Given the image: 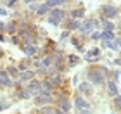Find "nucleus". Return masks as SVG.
<instances>
[{"mask_svg":"<svg viewBox=\"0 0 121 114\" xmlns=\"http://www.w3.org/2000/svg\"><path fill=\"white\" fill-rule=\"evenodd\" d=\"M68 28H69V30H76V28H80V24H78V23H76V21L73 19V21H69Z\"/></svg>","mask_w":121,"mask_h":114,"instance_id":"nucleus-21","label":"nucleus"},{"mask_svg":"<svg viewBox=\"0 0 121 114\" xmlns=\"http://www.w3.org/2000/svg\"><path fill=\"white\" fill-rule=\"evenodd\" d=\"M107 93L111 97L118 95V81H109V83H107Z\"/></svg>","mask_w":121,"mask_h":114,"instance_id":"nucleus-7","label":"nucleus"},{"mask_svg":"<svg viewBox=\"0 0 121 114\" xmlns=\"http://www.w3.org/2000/svg\"><path fill=\"white\" fill-rule=\"evenodd\" d=\"M50 64H52L50 57H45V59H43V61H42V66H50Z\"/></svg>","mask_w":121,"mask_h":114,"instance_id":"nucleus-22","label":"nucleus"},{"mask_svg":"<svg viewBox=\"0 0 121 114\" xmlns=\"http://www.w3.org/2000/svg\"><path fill=\"white\" fill-rule=\"evenodd\" d=\"M31 78H33V73L31 71H26V73H23V74L19 76V80H23V81L24 80H31Z\"/></svg>","mask_w":121,"mask_h":114,"instance_id":"nucleus-18","label":"nucleus"},{"mask_svg":"<svg viewBox=\"0 0 121 114\" xmlns=\"http://www.w3.org/2000/svg\"><path fill=\"white\" fill-rule=\"evenodd\" d=\"M50 9H52V7L45 2L43 5H40V7H38V14H47V12H50Z\"/></svg>","mask_w":121,"mask_h":114,"instance_id":"nucleus-14","label":"nucleus"},{"mask_svg":"<svg viewBox=\"0 0 121 114\" xmlns=\"http://www.w3.org/2000/svg\"><path fill=\"white\" fill-rule=\"evenodd\" d=\"M40 114H56V111H52V109H42Z\"/></svg>","mask_w":121,"mask_h":114,"instance_id":"nucleus-25","label":"nucleus"},{"mask_svg":"<svg viewBox=\"0 0 121 114\" xmlns=\"http://www.w3.org/2000/svg\"><path fill=\"white\" fill-rule=\"evenodd\" d=\"M100 38H102V40H106V42H111L112 38H114V33H112V31H102Z\"/></svg>","mask_w":121,"mask_h":114,"instance_id":"nucleus-11","label":"nucleus"},{"mask_svg":"<svg viewBox=\"0 0 121 114\" xmlns=\"http://www.w3.org/2000/svg\"><path fill=\"white\" fill-rule=\"evenodd\" d=\"M59 83H62V78H60V76H56V78L52 80V85H59Z\"/></svg>","mask_w":121,"mask_h":114,"instance_id":"nucleus-23","label":"nucleus"},{"mask_svg":"<svg viewBox=\"0 0 121 114\" xmlns=\"http://www.w3.org/2000/svg\"><path fill=\"white\" fill-rule=\"evenodd\" d=\"M80 114H90V112H86V111H83V112H80Z\"/></svg>","mask_w":121,"mask_h":114,"instance_id":"nucleus-31","label":"nucleus"},{"mask_svg":"<svg viewBox=\"0 0 121 114\" xmlns=\"http://www.w3.org/2000/svg\"><path fill=\"white\" fill-rule=\"evenodd\" d=\"M24 2H28V4H31V2H35V0H24Z\"/></svg>","mask_w":121,"mask_h":114,"instance_id":"nucleus-30","label":"nucleus"},{"mask_svg":"<svg viewBox=\"0 0 121 114\" xmlns=\"http://www.w3.org/2000/svg\"><path fill=\"white\" fill-rule=\"evenodd\" d=\"M30 9H31V10H38V5H36V4H31Z\"/></svg>","mask_w":121,"mask_h":114,"instance_id":"nucleus-27","label":"nucleus"},{"mask_svg":"<svg viewBox=\"0 0 121 114\" xmlns=\"http://www.w3.org/2000/svg\"><path fill=\"white\" fill-rule=\"evenodd\" d=\"M7 30H9V33H14V24L9 23V24H7Z\"/></svg>","mask_w":121,"mask_h":114,"instance_id":"nucleus-26","label":"nucleus"},{"mask_svg":"<svg viewBox=\"0 0 121 114\" xmlns=\"http://www.w3.org/2000/svg\"><path fill=\"white\" fill-rule=\"evenodd\" d=\"M88 78H90L92 83H95V85H102V83H104L102 71H90V73H88Z\"/></svg>","mask_w":121,"mask_h":114,"instance_id":"nucleus-4","label":"nucleus"},{"mask_svg":"<svg viewBox=\"0 0 121 114\" xmlns=\"http://www.w3.org/2000/svg\"><path fill=\"white\" fill-rule=\"evenodd\" d=\"M92 38H93V40H97V38H100V33H92Z\"/></svg>","mask_w":121,"mask_h":114,"instance_id":"nucleus-28","label":"nucleus"},{"mask_svg":"<svg viewBox=\"0 0 121 114\" xmlns=\"http://www.w3.org/2000/svg\"><path fill=\"white\" fill-rule=\"evenodd\" d=\"M36 50H38V48H36L35 45H31V43H28V47H24V52L28 54V55H35Z\"/></svg>","mask_w":121,"mask_h":114,"instance_id":"nucleus-12","label":"nucleus"},{"mask_svg":"<svg viewBox=\"0 0 121 114\" xmlns=\"http://www.w3.org/2000/svg\"><path fill=\"white\" fill-rule=\"evenodd\" d=\"M59 107H60V111H62V112H69V109H71L69 102L66 100V99H62V100L59 102Z\"/></svg>","mask_w":121,"mask_h":114,"instance_id":"nucleus-10","label":"nucleus"},{"mask_svg":"<svg viewBox=\"0 0 121 114\" xmlns=\"http://www.w3.org/2000/svg\"><path fill=\"white\" fill-rule=\"evenodd\" d=\"M5 5H7V7H14V5H16V0H5Z\"/></svg>","mask_w":121,"mask_h":114,"instance_id":"nucleus-24","label":"nucleus"},{"mask_svg":"<svg viewBox=\"0 0 121 114\" xmlns=\"http://www.w3.org/2000/svg\"><path fill=\"white\" fill-rule=\"evenodd\" d=\"M64 10H60V9H54L50 10V17H48V21H50V24H59V21L64 17Z\"/></svg>","mask_w":121,"mask_h":114,"instance_id":"nucleus-1","label":"nucleus"},{"mask_svg":"<svg viewBox=\"0 0 121 114\" xmlns=\"http://www.w3.org/2000/svg\"><path fill=\"white\" fill-rule=\"evenodd\" d=\"M102 28L106 30V31H112L114 30V24L109 23V21H102Z\"/></svg>","mask_w":121,"mask_h":114,"instance_id":"nucleus-16","label":"nucleus"},{"mask_svg":"<svg viewBox=\"0 0 121 114\" xmlns=\"http://www.w3.org/2000/svg\"><path fill=\"white\" fill-rule=\"evenodd\" d=\"M80 92H83V93H92V85L90 83H81L80 85Z\"/></svg>","mask_w":121,"mask_h":114,"instance_id":"nucleus-13","label":"nucleus"},{"mask_svg":"<svg viewBox=\"0 0 121 114\" xmlns=\"http://www.w3.org/2000/svg\"><path fill=\"white\" fill-rule=\"evenodd\" d=\"M114 106L121 111V95H116V97H114Z\"/></svg>","mask_w":121,"mask_h":114,"instance_id":"nucleus-20","label":"nucleus"},{"mask_svg":"<svg viewBox=\"0 0 121 114\" xmlns=\"http://www.w3.org/2000/svg\"><path fill=\"white\" fill-rule=\"evenodd\" d=\"M66 2H68V0H47V4L50 5V7H59V5H62Z\"/></svg>","mask_w":121,"mask_h":114,"instance_id":"nucleus-15","label":"nucleus"},{"mask_svg":"<svg viewBox=\"0 0 121 114\" xmlns=\"http://www.w3.org/2000/svg\"><path fill=\"white\" fill-rule=\"evenodd\" d=\"M9 71H10V74H12V76H16V74H17V71H16V69H14V68H10V69H9Z\"/></svg>","mask_w":121,"mask_h":114,"instance_id":"nucleus-29","label":"nucleus"},{"mask_svg":"<svg viewBox=\"0 0 121 114\" xmlns=\"http://www.w3.org/2000/svg\"><path fill=\"white\" fill-rule=\"evenodd\" d=\"M50 102H52L50 95H40V97L35 100V104H36V106H45V104H50Z\"/></svg>","mask_w":121,"mask_h":114,"instance_id":"nucleus-8","label":"nucleus"},{"mask_svg":"<svg viewBox=\"0 0 121 114\" xmlns=\"http://www.w3.org/2000/svg\"><path fill=\"white\" fill-rule=\"evenodd\" d=\"M102 14L106 19H114L118 16V9L114 7V5H104L102 7Z\"/></svg>","mask_w":121,"mask_h":114,"instance_id":"nucleus-2","label":"nucleus"},{"mask_svg":"<svg viewBox=\"0 0 121 114\" xmlns=\"http://www.w3.org/2000/svg\"><path fill=\"white\" fill-rule=\"evenodd\" d=\"M85 16V9H78V10H73V17L78 19V17H83Z\"/></svg>","mask_w":121,"mask_h":114,"instance_id":"nucleus-17","label":"nucleus"},{"mask_svg":"<svg viewBox=\"0 0 121 114\" xmlns=\"http://www.w3.org/2000/svg\"><path fill=\"white\" fill-rule=\"evenodd\" d=\"M40 88H42V85L38 83V81H31V83L26 86V92H28L30 95H33V93H40Z\"/></svg>","mask_w":121,"mask_h":114,"instance_id":"nucleus-5","label":"nucleus"},{"mask_svg":"<svg viewBox=\"0 0 121 114\" xmlns=\"http://www.w3.org/2000/svg\"><path fill=\"white\" fill-rule=\"evenodd\" d=\"M95 26H97V21L90 19V21H85V23L80 26V30H81V33L88 35V33H92V31H93V28H95Z\"/></svg>","mask_w":121,"mask_h":114,"instance_id":"nucleus-3","label":"nucleus"},{"mask_svg":"<svg viewBox=\"0 0 121 114\" xmlns=\"http://www.w3.org/2000/svg\"><path fill=\"white\" fill-rule=\"evenodd\" d=\"M74 106L78 107V109H90V104H88V100L81 99V97H76V99H74Z\"/></svg>","mask_w":121,"mask_h":114,"instance_id":"nucleus-6","label":"nucleus"},{"mask_svg":"<svg viewBox=\"0 0 121 114\" xmlns=\"http://www.w3.org/2000/svg\"><path fill=\"white\" fill-rule=\"evenodd\" d=\"M52 88H54V85L50 83V81H45V83L42 85V88H40V93H43V95H48L52 92Z\"/></svg>","mask_w":121,"mask_h":114,"instance_id":"nucleus-9","label":"nucleus"},{"mask_svg":"<svg viewBox=\"0 0 121 114\" xmlns=\"http://www.w3.org/2000/svg\"><path fill=\"white\" fill-rule=\"evenodd\" d=\"M78 61H80V57L71 55V57H69V66H76V64H78Z\"/></svg>","mask_w":121,"mask_h":114,"instance_id":"nucleus-19","label":"nucleus"}]
</instances>
